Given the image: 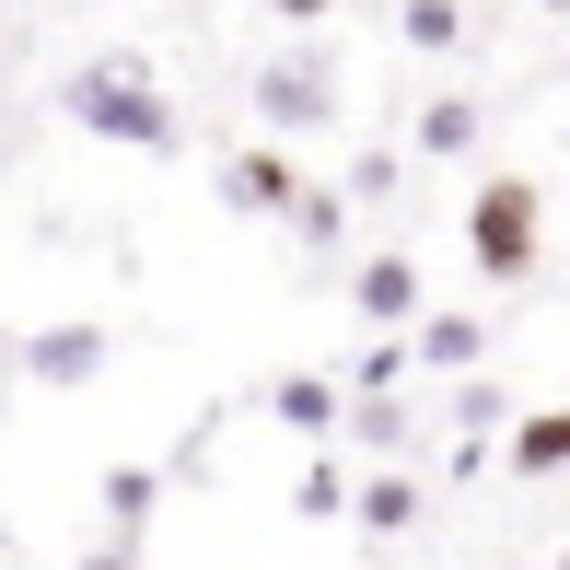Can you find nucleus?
I'll return each mask as SVG.
<instances>
[{"mask_svg":"<svg viewBox=\"0 0 570 570\" xmlns=\"http://www.w3.org/2000/svg\"><path fill=\"white\" fill-rule=\"evenodd\" d=\"M535 233H548V210H535L524 175H489V187L465 198V256H478L489 279H535Z\"/></svg>","mask_w":570,"mask_h":570,"instance_id":"nucleus-1","label":"nucleus"},{"mask_svg":"<svg viewBox=\"0 0 570 570\" xmlns=\"http://www.w3.org/2000/svg\"><path fill=\"white\" fill-rule=\"evenodd\" d=\"M70 117L94 128V140H128V151H175V117H164V94L140 82V70H70V94H59Z\"/></svg>","mask_w":570,"mask_h":570,"instance_id":"nucleus-2","label":"nucleus"},{"mask_svg":"<svg viewBox=\"0 0 570 570\" xmlns=\"http://www.w3.org/2000/svg\"><path fill=\"white\" fill-rule=\"evenodd\" d=\"M256 117H268V128H326V117H338L326 59H268V70H256Z\"/></svg>","mask_w":570,"mask_h":570,"instance_id":"nucleus-3","label":"nucleus"},{"mask_svg":"<svg viewBox=\"0 0 570 570\" xmlns=\"http://www.w3.org/2000/svg\"><path fill=\"white\" fill-rule=\"evenodd\" d=\"M23 373L36 384H94L106 373V326H47V338L23 350Z\"/></svg>","mask_w":570,"mask_h":570,"instance_id":"nucleus-4","label":"nucleus"},{"mask_svg":"<svg viewBox=\"0 0 570 570\" xmlns=\"http://www.w3.org/2000/svg\"><path fill=\"white\" fill-rule=\"evenodd\" d=\"M350 303H361V315H373V326H407V315H420V268H407V256H373Z\"/></svg>","mask_w":570,"mask_h":570,"instance_id":"nucleus-5","label":"nucleus"},{"mask_svg":"<svg viewBox=\"0 0 570 570\" xmlns=\"http://www.w3.org/2000/svg\"><path fill=\"white\" fill-rule=\"evenodd\" d=\"M559 465H570V407H535L512 431V478H559Z\"/></svg>","mask_w":570,"mask_h":570,"instance_id":"nucleus-6","label":"nucleus"},{"mask_svg":"<svg viewBox=\"0 0 570 570\" xmlns=\"http://www.w3.org/2000/svg\"><path fill=\"white\" fill-rule=\"evenodd\" d=\"M233 198H245V210H292L303 175L279 164V151H233Z\"/></svg>","mask_w":570,"mask_h":570,"instance_id":"nucleus-7","label":"nucleus"},{"mask_svg":"<svg viewBox=\"0 0 570 570\" xmlns=\"http://www.w3.org/2000/svg\"><path fill=\"white\" fill-rule=\"evenodd\" d=\"M350 512L373 535H407V524H420V489H407V478H373V489H350Z\"/></svg>","mask_w":570,"mask_h":570,"instance_id":"nucleus-8","label":"nucleus"},{"mask_svg":"<svg viewBox=\"0 0 570 570\" xmlns=\"http://www.w3.org/2000/svg\"><path fill=\"white\" fill-rule=\"evenodd\" d=\"M106 524H117V548H140V524H151V465H117V478H106Z\"/></svg>","mask_w":570,"mask_h":570,"instance_id":"nucleus-9","label":"nucleus"},{"mask_svg":"<svg viewBox=\"0 0 570 570\" xmlns=\"http://www.w3.org/2000/svg\"><path fill=\"white\" fill-rule=\"evenodd\" d=\"M478 140V106H465V94H443V106L420 117V151H465Z\"/></svg>","mask_w":570,"mask_h":570,"instance_id":"nucleus-10","label":"nucleus"},{"mask_svg":"<svg viewBox=\"0 0 570 570\" xmlns=\"http://www.w3.org/2000/svg\"><path fill=\"white\" fill-rule=\"evenodd\" d=\"M420 361H443V373H465V361H478V326H465V315H431V326H420Z\"/></svg>","mask_w":570,"mask_h":570,"instance_id":"nucleus-11","label":"nucleus"},{"mask_svg":"<svg viewBox=\"0 0 570 570\" xmlns=\"http://www.w3.org/2000/svg\"><path fill=\"white\" fill-rule=\"evenodd\" d=\"M279 222H292L303 245H338V187H303V198H292V210H279Z\"/></svg>","mask_w":570,"mask_h":570,"instance_id":"nucleus-12","label":"nucleus"},{"mask_svg":"<svg viewBox=\"0 0 570 570\" xmlns=\"http://www.w3.org/2000/svg\"><path fill=\"white\" fill-rule=\"evenodd\" d=\"M279 420H292V431H326V420H338V396L303 373V384H279Z\"/></svg>","mask_w":570,"mask_h":570,"instance_id":"nucleus-13","label":"nucleus"},{"mask_svg":"<svg viewBox=\"0 0 570 570\" xmlns=\"http://www.w3.org/2000/svg\"><path fill=\"white\" fill-rule=\"evenodd\" d=\"M454 36H465L454 0H407V47H454Z\"/></svg>","mask_w":570,"mask_h":570,"instance_id":"nucleus-14","label":"nucleus"},{"mask_svg":"<svg viewBox=\"0 0 570 570\" xmlns=\"http://www.w3.org/2000/svg\"><path fill=\"white\" fill-rule=\"evenodd\" d=\"M268 12H279V23H326L338 0H268Z\"/></svg>","mask_w":570,"mask_h":570,"instance_id":"nucleus-15","label":"nucleus"},{"mask_svg":"<svg viewBox=\"0 0 570 570\" xmlns=\"http://www.w3.org/2000/svg\"><path fill=\"white\" fill-rule=\"evenodd\" d=\"M82 570H128V548H94V559H82Z\"/></svg>","mask_w":570,"mask_h":570,"instance_id":"nucleus-16","label":"nucleus"},{"mask_svg":"<svg viewBox=\"0 0 570 570\" xmlns=\"http://www.w3.org/2000/svg\"><path fill=\"white\" fill-rule=\"evenodd\" d=\"M548 12H570V0H548Z\"/></svg>","mask_w":570,"mask_h":570,"instance_id":"nucleus-17","label":"nucleus"},{"mask_svg":"<svg viewBox=\"0 0 570 570\" xmlns=\"http://www.w3.org/2000/svg\"><path fill=\"white\" fill-rule=\"evenodd\" d=\"M559 570H570V548H559Z\"/></svg>","mask_w":570,"mask_h":570,"instance_id":"nucleus-18","label":"nucleus"}]
</instances>
